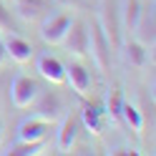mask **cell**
<instances>
[{
  "label": "cell",
  "instance_id": "cell-10",
  "mask_svg": "<svg viewBox=\"0 0 156 156\" xmlns=\"http://www.w3.org/2000/svg\"><path fill=\"white\" fill-rule=\"evenodd\" d=\"M78 136V119L73 116H66L61 121V129H58V151H71Z\"/></svg>",
  "mask_w": 156,
  "mask_h": 156
},
{
  "label": "cell",
  "instance_id": "cell-5",
  "mask_svg": "<svg viewBox=\"0 0 156 156\" xmlns=\"http://www.w3.org/2000/svg\"><path fill=\"white\" fill-rule=\"evenodd\" d=\"M0 43H3V51H5V55L10 58V61H15V63H28V61H30V58L35 55L33 45L28 43L25 38L15 35L13 30L3 33V38H0Z\"/></svg>",
  "mask_w": 156,
  "mask_h": 156
},
{
  "label": "cell",
  "instance_id": "cell-15",
  "mask_svg": "<svg viewBox=\"0 0 156 156\" xmlns=\"http://www.w3.org/2000/svg\"><path fill=\"white\" fill-rule=\"evenodd\" d=\"M121 119L126 121V126H129L133 133H141V131H144V113L136 108L133 103L123 101V106H121Z\"/></svg>",
  "mask_w": 156,
  "mask_h": 156
},
{
  "label": "cell",
  "instance_id": "cell-12",
  "mask_svg": "<svg viewBox=\"0 0 156 156\" xmlns=\"http://www.w3.org/2000/svg\"><path fill=\"white\" fill-rule=\"evenodd\" d=\"M141 28V3L139 0H123V30L136 33Z\"/></svg>",
  "mask_w": 156,
  "mask_h": 156
},
{
  "label": "cell",
  "instance_id": "cell-21",
  "mask_svg": "<svg viewBox=\"0 0 156 156\" xmlns=\"http://www.w3.org/2000/svg\"><path fill=\"white\" fill-rule=\"evenodd\" d=\"M3 61H5V51H3V43H0V66H3Z\"/></svg>",
  "mask_w": 156,
  "mask_h": 156
},
{
  "label": "cell",
  "instance_id": "cell-13",
  "mask_svg": "<svg viewBox=\"0 0 156 156\" xmlns=\"http://www.w3.org/2000/svg\"><path fill=\"white\" fill-rule=\"evenodd\" d=\"M123 55L126 61H129L133 68H144L146 61H149V51H146V45L139 43V41H129L123 45Z\"/></svg>",
  "mask_w": 156,
  "mask_h": 156
},
{
  "label": "cell",
  "instance_id": "cell-19",
  "mask_svg": "<svg viewBox=\"0 0 156 156\" xmlns=\"http://www.w3.org/2000/svg\"><path fill=\"white\" fill-rule=\"evenodd\" d=\"M55 3L61 5V8H78V5H81V0H55Z\"/></svg>",
  "mask_w": 156,
  "mask_h": 156
},
{
  "label": "cell",
  "instance_id": "cell-8",
  "mask_svg": "<svg viewBox=\"0 0 156 156\" xmlns=\"http://www.w3.org/2000/svg\"><path fill=\"white\" fill-rule=\"evenodd\" d=\"M35 68L48 83H53V86H63L66 83V66L58 61L55 55H38Z\"/></svg>",
  "mask_w": 156,
  "mask_h": 156
},
{
  "label": "cell",
  "instance_id": "cell-1",
  "mask_svg": "<svg viewBox=\"0 0 156 156\" xmlns=\"http://www.w3.org/2000/svg\"><path fill=\"white\" fill-rule=\"evenodd\" d=\"M76 18L71 13H55V15H43V23H41V38L43 43L48 45H61L66 33L71 30Z\"/></svg>",
  "mask_w": 156,
  "mask_h": 156
},
{
  "label": "cell",
  "instance_id": "cell-16",
  "mask_svg": "<svg viewBox=\"0 0 156 156\" xmlns=\"http://www.w3.org/2000/svg\"><path fill=\"white\" fill-rule=\"evenodd\" d=\"M43 149H45L43 141H30V144L15 141V144L10 146V151H8V154H13V156H38V154H43Z\"/></svg>",
  "mask_w": 156,
  "mask_h": 156
},
{
  "label": "cell",
  "instance_id": "cell-7",
  "mask_svg": "<svg viewBox=\"0 0 156 156\" xmlns=\"http://www.w3.org/2000/svg\"><path fill=\"white\" fill-rule=\"evenodd\" d=\"M51 131V123H48L45 119H41V116H30V119H23L20 123H18V141H43L45 133Z\"/></svg>",
  "mask_w": 156,
  "mask_h": 156
},
{
  "label": "cell",
  "instance_id": "cell-3",
  "mask_svg": "<svg viewBox=\"0 0 156 156\" xmlns=\"http://www.w3.org/2000/svg\"><path fill=\"white\" fill-rule=\"evenodd\" d=\"M108 53H111V43L103 35V28L101 25L88 28V55L101 71H108Z\"/></svg>",
  "mask_w": 156,
  "mask_h": 156
},
{
  "label": "cell",
  "instance_id": "cell-18",
  "mask_svg": "<svg viewBox=\"0 0 156 156\" xmlns=\"http://www.w3.org/2000/svg\"><path fill=\"white\" fill-rule=\"evenodd\" d=\"M8 30H13V28H10V13L5 10L3 0H0V35H3V33H8Z\"/></svg>",
  "mask_w": 156,
  "mask_h": 156
},
{
  "label": "cell",
  "instance_id": "cell-11",
  "mask_svg": "<svg viewBox=\"0 0 156 156\" xmlns=\"http://www.w3.org/2000/svg\"><path fill=\"white\" fill-rule=\"evenodd\" d=\"M61 111H63V106H61V98H58V96H43V98H41V103H38L35 116L45 119L48 123L53 126L58 119H61Z\"/></svg>",
  "mask_w": 156,
  "mask_h": 156
},
{
  "label": "cell",
  "instance_id": "cell-2",
  "mask_svg": "<svg viewBox=\"0 0 156 156\" xmlns=\"http://www.w3.org/2000/svg\"><path fill=\"white\" fill-rule=\"evenodd\" d=\"M38 96H41V88H38V83L33 78L15 76L10 81V101H13L15 108H28V106H33L38 101Z\"/></svg>",
  "mask_w": 156,
  "mask_h": 156
},
{
  "label": "cell",
  "instance_id": "cell-22",
  "mask_svg": "<svg viewBox=\"0 0 156 156\" xmlns=\"http://www.w3.org/2000/svg\"><path fill=\"white\" fill-rule=\"evenodd\" d=\"M10 3H15V0H10Z\"/></svg>",
  "mask_w": 156,
  "mask_h": 156
},
{
  "label": "cell",
  "instance_id": "cell-6",
  "mask_svg": "<svg viewBox=\"0 0 156 156\" xmlns=\"http://www.w3.org/2000/svg\"><path fill=\"white\" fill-rule=\"evenodd\" d=\"M66 83H71V88L78 96H86V93L91 91V86H93V78H91V71L83 63L71 61V63L66 66Z\"/></svg>",
  "mask_w": 156,
  "mask_h": 156
},
{
  "label": "cell",
  "instance_id": "cell-14",
  "mask_svg": "<svg viewBox=\"0 0 156 156\" xmlns=\"http://www.w3.org/2000/svg\"><path fill=\"white\" fill-rule=\"evenodd\" d=\"M81 121H83V126L93 136H98L103 131V111L96 108V106H86V108L81 111Z\"/></svg>",
  "mask_w": 156,
  "mask_h": 156
},
{
  "label": "cell",
  "instance_id": "cell-17",
  "mask_svg": "<svg viewBox=\"0 0 156 156\" xmlns=\"http://www.w3.org/2000/svg\"><path fill=\"white\" fill-rule=\"evenodd\" d=\"M121 106H123V93L119 88H111L108 98H106V113L113 119H121Z\"/></svg>",
  "mask_w": 156,
  "mask_h": 156
},
{
  "label": "cell",
  "instance_id": "cell-20",
  "mask_svg": "<svg viewBox=\"0 0 156 156\" xmlns=\"http://www.w3.org/2000/svg\"><path fill=\"white\" fill-rule=\"evenodd\" d=\"M3 139H5V123H3V119H0V146H3Z\"/></svg>",
  "mask_w": 156,
  "mask_h": 156
},
{
  "label": "cell",
  "instance_id": "cell-9",
  "mask_svg": "<svg viewBox=\"0 0 156 156\" xmlns=\"http://www.w3.org/2000/svg\"><path fill=\"white\" fill-rule=\"evenodd\" d=\"M45 10H48L45 0H15V13H18V18L25 20V23L41 20V18L45 15Z\"/></svg>",
  "mask_w": 156,
  "mask_h": 156
},
{
  "label": "cell",
  "instance_id": "cell-4",
  "mask_svg": "<svg viewBox=\"0 0 156 156\" xmlns=\"http://www.w3.org/2000/svg\"><path fill=\"white\" fill-rule=\"evenodd\" d=\"M61 45H66V51L73 58H86L88 55V25L81 23V20H73L71 30L66 33Z\"/></svg>",
  "mask_w": 156,
  "mask_h": 156
}]
</instances>
